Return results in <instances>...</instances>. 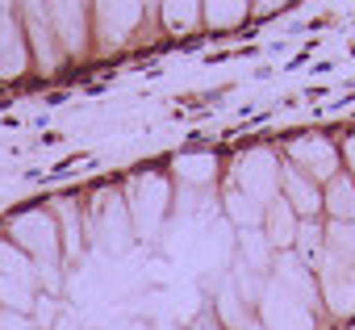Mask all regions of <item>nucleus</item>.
I'll return each instance as SVG.
<instances>
[{
    "label": "nucleus",
    "mask_w": 355,
    "mask_h": 330,
    "mask_svg": "<svg viewBox=\"0 0 355 330\" xmlns=\"http://www.w3.org/2000/svg\"><path fill=\"white\" fill-rule=\"evenodd\" d=\"M272 263H276V284H280V288H288L293 297L318 305V280H313V272H309L297 255H276Z\"/></svg>",
    "instance_id": "nucleus-8"
},
{
    "label": "nucleus",
    "mask_w": 355,
    "mask_h": 330,
    "mask_svg": "<svg viewBox=\"0 0 355 330\" xmlns=\"http://www.w3.org/2000/svg\"><path fill=\"white\" fill-rule=\"evenodd\" d=\"M297 214H293V205L284 201V197H276L268 209H263V234H268V243H272V251H288L293 243H297Z\"/></svg>",
    "instance_id": "nucleus-7"
},
{
    "label": "nucleus",
    "mask_w": 355,
    "mask_h": 330,
    "mask_svg": "<svg viewBox=\"0 0 355 330\" xmlns=\"http://www.w3.org/2000/svg\"><path fill=\"white\" fill-rule=\"evenodd\" d=\"M125 209L134 214V230H138V234H155V226H159V218H163V209H167V189H163V180H159V176L138 180V197H130Z\"/></svg>",
    "instance_id": "nucleus-5"
},
{
    "label": "nucleus",
    "mask_w": 355,
    "mask_h": 330,
    "mask_svg": "<svg viewBox=\"0 0 355 330\" xmlns=\"http://www.w3.org/2000/svg\"><path fill=\"white\" fill-rule=\"evenodd\" d=\"M347 163L355 168V138H347Z\"/></svg>",
    "instance_id": "nucleus-17"
},
{
    "label": "nucleus",
    "mask_w": 355,
    "mask_h": 330,
    "mask_svg": "<svg viewBox=\"0 0 355 330\" xmlns=\"http://www.w3.org/2000/svg\"><path fill=\"white\" fill-rule=\"evenodd\" d=\"M322 209H330L334 222H351V226H355V180L338 172V176L326 184V193H322Z\"/></svg>",
    "instance_id": "nucleus-10"
},
{
    "label": "nucleus",
    "mask_w": 355,
    "mask_h": 330,
    "mask_svg": "<svg viewBox=\"0 0 355 330\" xmlns=\"http://www.w3.org/2000/svg\"><path fill=\"white\" fill-rule=\"evenodd\" d=\"M259 313H263V330H313V305L293 297L288 288H280L276 280L263 288L259 297Z\"/></svg>",
    "instance_id": "nucleus-1"
},
{
    "label": "nucleus",
    "mask_w": 355,
    "mask_h": 330,
    "mask_svg": "<svg viewBox=\"0 0 355 330\" xmlns=\"http://www.w3.org/2000/svg\"><path fill=\"white\" fill-rule=\"evenodd\" d=\"M51 17H55V21H63V17H76V21H84V9H51ZM59 38H63V51H67V55H76V51L84 46V42L76 38V30H67V34H59Z\"/></svg>",
    "instance_id": "nucleus-15"
},
{
    "label": "nucleus",
    "mask_w": 355,
    "mask_h": 330,
    "mask_svg": "<svg viewBox=\"0 0 355 330\" xmlns=\"http://www.w3.org/2000/svg\"><path fill=\"white\" fill-rule=\"evenodd\" d=\"M201 17H205L209 26H234V21L247 17V9H243V5H209V9H201Z\"/></svg>",
    "instance_id": "nucleus-14"
},
{
    "label": "nucleus",
    "mask_w": 355,
    "mask_h": 330,
    "mask_svg": "<svg viewBox=\"0 0 355 330\" xmlns=\"http://www.w3.org/2000/svg\"><path fill=\"white\" fill-rule=\"evenodd\" d=\"M288 155H293V168L305 172L309 180H334L338 176V150L326 138H301L288 146Z\"/></svg>",
    "instance_id": "nucleus-3"
},
{
    "label": "nucleus",
    "mask_w": 355,
    "mask_h": 330,
    "mask_svg": "<svg viewBox=\"0 0 355 330\" xmlns=\"http://www.w3.org/2000/svg\"><path fill=\"white\" fill-rule=\"evenodd\" d=\"M243 330H263V326H259V322H247V326H243Z\"/></svg>",
    "instance_id": "nucleus-19"
},
{
    "label": "nucleus",
    "mask_w": 355,
    "mask_h": 330,
    "mask_svg": "<svg viewBox=\"0 0 355 330\" xmlns=\"http://www.w3.org/2000/svg\"><path fill=\"white\" fill-rule=\"evenodd\" d=\"M280 168H284V163H272V155H247V159H239V193L268 209L280 197Z\"/></svg>",
    "instance_id": "nucleus-2"
},
{
    "label": "nucleus",
    "mask_w": 355,
    "mask_h": 330,
    "mask_svg": "<svg viewBox=\"0 0 355 330\" xmlns=\"http://www.w3.org/2000/svg\"><path fill=\"white\" fill-rule=\"evenodd\" d=\"M26 67V42L13 21V9H0V80H9Z\"/></svg>",
    "instance_id": "nucleus-9"
},
{
    "label": "nucleus",
    "mask_w": 355,
    "mask_h": 330,
    "mask_svg": "<svg viewBox=\"0 0 355 330\" xmlns=\"http://www.w3.org/2000/svg\"><path fill=\"white\" fill-rule=\"evenodd\" d=\"M101 238H105V247H113V251H121L125 243H130V209H125V201L113 193V201H109V209H105V218H101Z\"/></svg>",
    "instance_id": "nucleus-11"
},
{
    "label": "nucleus",
    "mask_w": 355,
    "mask_h": 330,
    "mask_svg": "<svg viewBox=\"0 0 355 330\" xmlns=\"http://www.w3.org/2000/svg\"><path fill=\"white\" fill-rule=\"evenodd\" d=\"M326 259H334V263L355 272V226L351 222H330V230H326Z\"/></svg>",
    "instance_id": "nucleus-12"
},
{
    "label": "nucleus",
    "mask_w": 355,
    "mask_h": 330,
    "mask_svg": "<svg viewBox=\"0 0 355 330\" xmlns=\"http://www.w3.org/2000/svg\"><path fill=\"white\" fill-rule=\"evenodd\" d=\"M280 184H284V201L293 205L297 218H318L322 214V189H318V180H309L297 168H280Z\"/></svg>",
    "instance_id": "nucleus-6"
},
{
    "label": "nucleus",
    "mask_w": 355,
    "mask_h": 330,
    "mask_svg": "<svg viewBox=\"0 0 355 330\" xmlns=\"http://www.w3.org/2000/svg\"><path fill=\"white\" fill-rule=\"evenodd\" d=\"M163 17H167L171 26H193V21L201 17V9H197V5H189V9H175V5H167V9H163Z\"/></svg>",
    "instance_id": "nucleus-16"
},
{
    "label": "nucleus",
    "mask_w": 355,
    "mask_h": 330,
    "mask_svg": "<svg viewBox=\"0 0 355 330\" xmlns=\"http://www.w3.org/2000/svg\"><path fill=\"white\" fill-rule=\"evenodd\" d=\"M197 330H222V322H214V326H209V322H201Z\"/></svg>",
    "instance_id": "nucleus-18"
},
{
    "label": "nucleus",
    "mask_w": 355,
    "mask_h": 330,
    "mask_svg": "<svg viewBox=\"0 0 355 330\" xmlns=\"http://www.w3.org/2000/svg\"><path fill=\"white\" fill-rule=\"evenodd\" d=\"M214 159L197 155V159H184V163H175V176H184V180H214Z\"/></svg>",
    "instance_id": "nucleus-13"
},
{
    "label": "nucleus",
    "mask_w": 355,
    "mask_h": 330,
    "mask_svg": "<svg viewBox=\"0 0 355 330\" xmlns=\"http://www.w3.org/2000/svg\"><path fill=\"white\" fill-rule=\"evenodd\" d=\"M318 276H322L318 297H326L330 313H338V318L355 313V272H351V268H343V263H334V259H322Z\"/></svg>",
    "instance_id": "nucleus-4"
}]
</instances>
